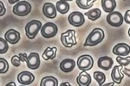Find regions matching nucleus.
<instances>
[{
    "instance_id": "1",
    "label": "nucleus",
    "mask_w": 130,
    "mask_h": 86,
    "mask_svg": "<svg viewBox=\"0 0 130 86\" xmlns=\"http://www.w3.org/2000/svg\"><path fill=\"white\" fill-rule=\"evenodd\" d=\"M104 36H105V34H104V31L102 28H94L86 38L84 47H88V46L89 47H94V46L97 45V44L101 43L103 41Z\"/></svg>"
},
{
    "instance_id": "2",
    "label": "nucleus",
    "mask_w": 130,
    "mask_h": 86,
    "mask_svg": "<svg viewBox=\"0 0 130 86\" xmlns=\"http://www.w3.org/2000/svg\"><path fill=\"white\" fill-rule=\"evenodd\" d=\"M42 28V22L40 21L33 20L26 24L25 26V33L29 39H34L38 34Z\"/></svg>"
},
{
    "instance_id": "3",
    "label": "nucleus",
    "mask_w": 130,
    "mask_h": 86,
    "mask_svg": "<svg viewBox=\"0 0 130 86\" xmlns=\"http://www.w3.org/2000/svg\"><path fill=\"white\" fill-rule=\"evenodd\" d=\"M61 41L62 45L67 48H70L76 44V37H75V31L70 29L66 32L62 33L61 35Z\"/></svg>"
},
{
    "instance_id": "4",
    "label": "nucleus",
    "mask_w": 130,
    "mask_h": 86,
    "mask_svg": "<svg viewBox=\"0 0 130 86\" xmlns=\"http://www.w3.org/2000/svg\"><path fill=\"white\" fill-rule=\"evenodd\" d=\"M31 10V5L27 1H19L13 7V13L19 16L28 15Z\"/></svg>"
},
{
    "instance_id": "5",
    "label": "nucleus",
    "mask_w": 130,
    "mask_h": 86,
    "mask_svg": "<svg viewBox=\"0 0 130 86\" xmlns=\"http://www.w3.org/2000/svg\"><path fill=\"white\" fill-rule=\"evenodd\" d=\"M107 22L112 27H115V28H118L122 25L123 22V16L121 13L118 11H112L107 16Z\"/></svg>"
},
{
    "instance_id": "6",
    "label": "nucleus",
    "mask_w": 130,
    "mask_h": 86,
    "mask_svg": "<svg viewBox=\"0 0 130 86\" xmlns=\"http://www.w3.org/2000/svg\"><path fill=\"white\" fill-rule=\"evenodd\" d=\"M58 32L57 26L53 22H47L41 28V35L44 38H52L56 36Z\"/></svg>"
},
{
    "instance_id": "7",
    "label": "nucleus",
    "mask_w": 130,
    "mask_h": 86,
    "mask_svg": "<svg viewBox=\"0 0 130 86\" xmlns=\"http://www.w3.org/2000/svg\"><path fill=\"white\" fill-rule=\"evenodd\" d=\"M94 60L90 55H82L77 60V67L81 71H89L93 67Z\"/></svg>"
},
{
    "instance_id": "8",
    "label": "nucleus",
    "mask_w": 130,
    "mask_h": 86,
    "mask_svg": "<svg viewBox=\"0 0 130 86\" xmlns=\"http://www.w3.org/2000/svg\"><path fill=\"white\" fill-rule=\"evenodd\" d=\"M69 22L74 27H81L85 22L84 15L79 11H74L69 16Z\"/></svg>"
},
{
    "instance_id": "9",
    "label": "nucleus",
    "mask_w": 130,
    "mask_h": 86,
    "mask_svg": "<svg viewBox=\"0 0 130 86\" xmlns=\"http://www.w3.org/2000/svg\"><path fill=\"white\" fill-rule=\"evenodd\" d=\"M26 65L28 68L36 70L40 66V57L37 53H31L30 55H28V58L26 60Z\"/></svg>"
},
{
    "instance_id": "10",
    "label": "nucleus",
    "mask_w": 130,
    "mask_h": 86,
    "mask_svg": "<svg viewBox=\"0 0 130 86\" xmlns=\"http://www.w3.org/2000/svg\"><path fill=\"white\" fill-rule=\"evenodd\" d=\"M129 53L130 47L126 43H119L113 48V53L115 54V55L125 57L126 55H128Z\"/></svg>"
},
{
    "instance_id": "11",
    "label": "nucleus",
    "mask_w": 130,
    "mask_h": 86,
    "mask_svg": "<svg viewBox=\"0 0 130 86\" xmlns=\"http://www.w3.org/2000/svg\"><path fill=\"white\" fill-rule=\"evenodd\" d=\"M35 79L34 75L30 72H22L19 73L18 76V80L21 83L24 85H29L31 83H33Z\"/></svg>"
},
{
    "instance_id": "12",
    "label": "nucleus",
    "mask_w": 130,
    "mask_h": 86,
    "mask_svg": "<svg viewBox=\"0 0 130 86\" xmlns=\"http://www.w3.org/2000/svg\"><path fill=\"white\" fill-rule=\"evenodd\" d=\"M56 6L51 3H45L43 6V13L46 17L50 19H54L56 16Z\"/></svg>"
},
{
    "instance_id": "13",
    "label": "nucleus",
    "mask_w": 130,
    "mask_h": 86,
    "mask_svg": "<svg viewBox=\"0 0 130 86\" xmlns=\"http://www.w3.org/2000/svg\"><path fill=\"white\" fill-rule=\"evenodd\" d=\"M5 38L7 41V42L10 44H17L20 41L21 35L18 31L15 29H9L5 35Z\"/></svg>"
},
{
    "instance_id": "14",
    "label": "nucleus",
    "mask_w": 130,
    "mask_h": 86,
    "mask_svg": "<svg viewBox=\"0 0 130 86\" xmlns=\"http://www.w3.org/2000/svg\"><path fill=\"white\" fill-rule=\"evenodd\" d=\"M113 64H114V61L110 57H108V56H103V57H101L98 60L97 65L98 67L100 69H102V70L108 71L111 69Z\"/></svg>"
},
{
    "instance_id": "15",
    "label": "nucleus",
    "mask_w": 130,
    "mask_h": 86,
    "mask_svg": "<svg viewBox=\"0 0 130 86\" xmlns=\"http://www.w3.org/2000/svg\"><path fill=\"white\" fill-rule=\"evenodd\" d=\"M75 66V60H71V59H65L60 63V69L63 72H70L74 70Z\"/></svg>"
},
{
    "instance_id": "16",
    "label": "nucleus",
    "mask_w": 130,
    "mask_h": 86,
    "mask_svg": "<svg viewBox=\"0 0 130 86\" xmlns=\"http://www.w3.org/2000/svg\"><path fill=\"white\" fill-rule=\"evenodd\" d=\"M76 82L80 86H89L91 83V77L86 71H83L77 77Z\"/></svg>"
},
{
    "instance_id": "17",
    "label": "nucleus",
    "mask_w": 130,
    "mask_h": 86,
    "mask_svg": "<svg viewBox=\"0 0 130 86\" xmlns=\"http://www.w3.org/2000/svg\"><path fill=\"white\" fill-rule=\"evenodd\" d=\"M121 68L122 67L115 66L112 70V73H111V78H112L113 82L115 83H118V84H120L123 79V75L121 72Z\"/></svg>"
},
{
    "instance_id": "18",
    "label": "nucleus",
    "mask_w": 130,
    "mask_h": 86,
    "mask_svg": "<svg viewBox=\"0 0 130 86\" xmlns=\"http://www.w3.org/2000/svg\"><path fill=\"white\" fill-rule=\"evenodd\" d=\"M102 6L104 11L110 13L116 8V2L115 0H102Z\"/></svg>"
},
{
    "instance_id": "19",
    "label": "nucleus",
    "mask_w": 130,
    "mask_h": 86,
    "mask_svg": "<svg viewBox=\"0 0 130 86\" xmlns=\"http://www.w3.org/2000/svg\"><path fill=\"white\" fill-rule=\"evenodd\" d=\"M70 5L67 1L64 0H59L56 2V9L57 11H59L61 14H66L70 10Z\"/></svg>"
},
{
    "instance_id": "20",
    "label": "nucleus",
    "mask_w": 130,
    "mask_h": 86,
    "mask_svg": "<svg viewBox=\"0 0 130 86\" xmlns=\"http://www.w3.org/2000/svg\"><path fill=\"white\" fill-rule=\"evenodd\" d=\"M56 47H47L44 50L43 53V58L44 60H53L56 58Z\"/></svg>"
},
{
    "instance_id": "21",
    "label": "nucleus",
    "mask_w": 130,
    "mask_h": 86,
    "mask_svg": "<svg viewBox=\"0 0 130 86\" xmlns=\"http://www.w3.org/2000/svg\"><path fill=\"white\" fill-rule=\"evenodd\" d=\"M41 86H57L58 81L56 77H45L42 79Z\"/></svg>"
},
{
    "instance_id": "22",
    "label": "nucleus",
    "mask_w": 130,
    "mask_h": 86,
    "mask_svg": "<svg viewBox=\"0 0 130 86\" xmlns=\"http://www.w3.org/2000/svg\"><path fill=\"white\" fill-rule=\"evenodd\" d=\"M101 15H102V12H101V10L98 9V8L97 9H92V10H90L89 11L85 13V16H87L90 21L97 20L101 16Z\"/></svg>"
},
{
    "instance_id": "23",
    "label": "nucleus",
    "mask_w": 130,
    "mask_h": 86,
    "mask_svg": "<svg viewBox=\"0 0 130 86\" xmlns=\"http://www.w3.org/2000/svg\"><path fill=\"white\" fill-rule=\"evenodd\" d=\"M95 1L96 0H76V5L81 9L87 10L92 7Z\"/></svg>"
},
{
    "instance_id": "24",
    "label": "nucleus",
    "mask_w": 130,
    "mask_h": 86,
    "mask_svg": "<svg viewBox=\"0 0 130 86\" xmlns=\"http://www.w3.org/2000/svg\"><path fill=\"white\" fill-rule=\"evenodd\" d=\"M94 77H95V79L99 85H102L104 83H105L106 75L104 74V73H102L101 72H94Z\"/></svg>"
},
{
    "instance_id": "25",
    "label": "nucleus",
    "mask_w": 130,
    "mask_h": 86,
    "mask_svg": "<svg viewBox=\"0 0 130 86\" xmlns=\"http://www.w3.org/2000/svg\"><path fill=\"white\" fill-rule=\"evenodd\" d=\"M9 70V64L5 59L0 58V74L6 73Z\"/></svg>"
},
{
    "instance_id": "26",
    "label": "nucleus",
    "mask_w": 130,
    "mask_h": 86,
    "mask_svg": "<svg viewBox=\"0 0 130 86\" xmlns=\"http://www.w3.org/2000/svg\"><path fill=\"white\" fill-rule=\"evenodd\" d=\"M116 61L121 66H127L130 64V56H125V58L123 56H118L116 58Z\"/></svg>"
},
{
    "instance_id": "27",
    "label": "nucleus",
    "mask_w": 130,
    "mask_h": 86,
    "mask_svg": "<svg viewBox=\"0 0 130 86\" xmlns=\"http://www.w3.org/2000/svg\"><path fill=\"white\" fill-rule=\"evenodd\" d=\"M9 49V46H8V42L5 39L0 38V54H4Z\"/></svg>"
},
{
    "instance_id": "28",
    "label": "nucleus",
    "mask_w": 130,
    "mask_h": 86,
    "mask_svg": "<svg viewBox=\"0 0 130 86\" xmlns=\"http://www.w3.org/2000/svg\"><path fill=\"white\" fill-rule=\"evenodd\" d=\"M21 63H22V61H21L18 55H14L13 57L11 58V64L13 65V66H15V67L20 66Z\"/></svg>"
},
{
    "instance_id": "29",
    "label": "nucleus",
    "mask_w": 130,
    "mask_h": 86,
    "mask_svg": "<svg viewBox=\"0 0 130 86\" xmlns=\"http://www.w3.org/2000/svg\"><path fill=\"white\" fill-rule=\"evenodd\" d=\"M123 20L125 21L126 23L130 24V10H127L125 13V16H123Z\"/></svg>"
},
{
    "instance_id": "30",
    "label": "nucleus",
    "mask_w": 130,
    "mask_h": 86,
    "mask_svg": "<svg viewBox=\"0 0 130 86\" xmlns=\"http://www.w3.org/2000/svg\"><path fill=\"white\" fill-rule=\"evenodd\" d=\"M6 13V9L5 7V5H4L3 2L0 1V16H4Z\"/></svg>"
},
{
    "instance_id": "31",
    "label": "nucleus",
    "mask_w": 130,
    "mask_h": 86,
    "mask_svg": "<svg viewBox=\"0 0 130 86\" xmlns=\"http://www.w3.org/2000/svg\"><path fill=\"white\" fill-rule=\"evenodd\" d=\"M18 56H19V58H20V60L22 62L26 61L27 58H28V55H27L26 53H19L18 54Z\"/></svg>"
},
{
    "instance_id": "32",
    "label": "nucleus",
    "mask_w": 130,
    "mask_h": 86,
    "mask_svg": "<svg viewBox=\"0 0 130 86\" xmlns=\"http://www.w3.org/2000/svg\"><path fill=\"white\" fill-rule=\"evenodd\" d=\"M121 72L123 74H125L126 76L129 77H130V69H127V68H121Z\"/></svg>"
},
{
    "instance_id": "33",
    "label": "nucleus",
    "mask_w": 130,
    "mask_h": 86,
    "mask_svg": "<svg viewBox=\"0 0 130 86\" xmlns=\"http://www.w3.org/2000/svg\"><path fill=\"white\" fill-rule=\"evenodd\" d=\"M8 1H9V3L10 4V5H14V4L18 3L20 0H8Z\"/></svg>"
},
{
    "instance_id": "34",
    "label": "nucleus",
    "mask_w": 130,
    "mask_h": 86,
    "mask_svg": "<svg viewBox=\"0 0 130 86\" xmlns=\"http://www.w3.org/2000/svg\"><path fill=\"white\" fill-rule=\"evenodd\" d=\"M10 85H12V86H16L15 83H13V82H10V83H7V84H6V86H10Z\"/></svg>"
},
{
    "instance_id": "35",
    "label": "nucleus",
    "mask_w": 130,
    "mask_h": 86,
    "mask_svg": "<svg viewBox=\"0 0 130 86\" xmlns=\"http://www.w3.org/2000/svg\"><path fill=\"white\" fill-rule=\"evenodd\" d=\"M63 85H69L70 86V84L69 83H61V86H63Z\"/></svg>"
},
{
    "instance_id": "36",
    "label": "nucleus",
    "mask_w": 130,
    "mask_h": 86,
    "mask_svg": "<svg viewBox=\"0 0 130 86\" xmlns=\"http://www.w3.org/2000/svg\"><path fill=\"white\" fill-rule=\"evenodd\" d=\"M113 84H114V83H108V84H104V85H113Z\"/></svg>"
},
{
    "instance_id": "37",
    "label": "nucleus",
    "mask_w": 130,
    "mask_h": 86,
    "mask_svg": "<svg viewBox=\"0 0 130 86\" xmlns=\"http://www.w3.org/2000/svg\"><path fill=\"white\" fill-rule=\"evenodd\" d=\"M128 35H129V37H130V28H129V30H128Z\"/></svg>"
},
{
    "instance_id": "38",
    "label": "nucleus",
    "mask_w": 130,
    "mask_h": 86,
    "mask_svg": "<svg viewBox=\"0 0 130 86\" xmlns=\"http://www.w3.org/2000/svg\"><path fill=\"white\" fill-rule=\"evenodd\" d=\"M64 1H67V2H68V1H72V0H64Z\"/></svg>"
}]
</instances>
